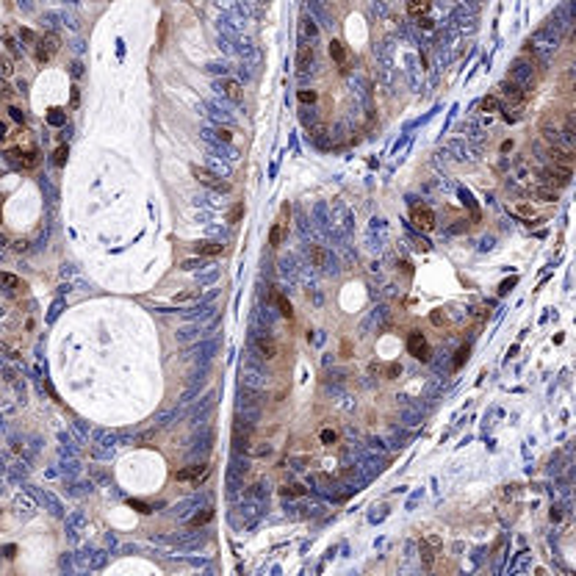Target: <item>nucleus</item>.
I'll list each match as a JSON object with an SVG mask.
<instances>
[{"label":"nucleus","instance_id":"nucleus-1","mask_svg":"<svg viewBox=\"0 0 576 576\" xmlns=\"http://www.w3.org/2000/svg\"><path fill=\"white\" fill-rule=\"evenodd\" d=\"M527 47L532 50L537 58H546L548 53H554V50H557V36L548 34V28H540L537 34H532L527 39Z\"/></svg>","mask_w":576,"mask_h":576},{"label":"nucleus","instance_id":"nucleus-2","mask_svg":"<svg viewBox=\"0 0 576 576\" xmlns=\"http://www.w3.org/2000/svg\"><path fill=\"white\" fill-rule=\"evenodd\" d=\"M510 81H513V83H518L521 89L527 91V86H532V83H535L532 64H529L527 58H515L513 67H510Z\"/></svg>","mask_w":576,"mask_h":576},{"label":"nucleus","instance_id":"nucleus-3","mask_svg":"<svg viewBox=\"0 0 576 576\" xmlns=\"http://www.w3.org/2000/svg\"><path fill=\"white\" fill-rule=\"evenodd\" d=\"M191 175H194V180H197V183H203V186H208V189L219 191V194H227V191H230V183L222 180L219 175H213V172H208V169H203V166H191Z\"/></svg>","mask_w":576,"mask_h":576},{"label":"nucleus","instance_id":"nucleus-4","mask_svg":"<svg viewBox=\"0 0 576 576\" xmlns=\"http://www.w3.org/2000/svg\"><path fill=\"white\" fill-rule=\"evenodd\" d=\"M6 158L14 164V166H20V169H34L36 164H39V150H36V147H31V150L11 147L6 153Z\"/></svg>","mask_w":576,"mask_h":576},{"label":"nucleus","instance_id":"nucleus-5","mask_svg":"<svg viewBox=\"0 0 576 576\" xmlns=\"http://www.w3.org/2000/svg\"><path fill=\"white\" fill-rule=\"evenodd\" d=\"M58 47H61V39H58L56 34L42 36V39H39V44H36V61H39V64H47L50 58L58 53Z\"/></svg>","mask_w":576,"mask_h":576},{"label":"nucleus","instance_id":"nucleus-6","mask_svg":"<svg viewBox=\"0 0 576 576\" xmlns=\"http://www.w3.org/2000/svg\"><path fill=\"white\" fill-rule=\"evenodd\" d=\"M540 175H543V180H546L548 186H554V189H562V186H568L571 183V169L560 166V164H554L551 169H543Z\"/></svg>","mask_w":576,"mask_h":576},{"label":"nucleus","instance_id":"nucleus-7","mask_svg":"<svg viewBox=\"0 0 576 576\" xmlns=\"http://www.w3.org/2000/svg\"><path fill=\"white\" fill-rule=\"evenodd\" d=\"M408 352L418 360H429V346H427V338L421 335L418 330H413L408 335Z\"/></svg>","mask_w":576,"mask_h":576},{"label":"nucleus","instance_id":"nucleus-8","mask_svg":"<svg viewBox=\"0 0 576 576\" xmlns=\"http://www.w3.org/2000/svg\"><path fill=\"white\" fill-rule=\"evenodd\" d=\"M499 94L510 103V106H524V100H527V91L521 89L518 83H513V81H504V83L499 86Z\"/></svg>","mask_w":576,"mask_h":576},{"label":"nucleus","instance_id":"nucleus-9","mask_svg":"<svg viewBox=\"0 0 576 576\" xmlns=\"http://www.w3.org/2000/svg\"><path fill=\"white\" fill-rule=\"evenodd\" d=\"M413 225L418 227V230L429 233L432 227H435V213L429 211L427 205H413Z\"/></svg>","mask_w":576,"mask_h":576},{"label":"nucleus","instance_id":"nucleus-10","mask_svg":"<svg viewBox=\"0 0 576 576\" xmlns=\"http://www.w3.org/2000/svg\"><path fill=\"white\" fill-rule=\"evenodd\" d=\"M219 89H222V94H225V97H230L233 103H241V97H244V91H241V83H239V81H230V78L219 81Z\"/></svg>","mask_w":576,"mask_h":576},{"label":"nucleus","instance_id":"nucleus-11","mask_svg":"<svg viewBox=\"0 0 576 576\" xmlns=\"http://www.w3.org/2000/svg\"><path fill=\"white\" fill-rule=\"evenodd\" d=\"M313 58H316V50H313V44H299V53H296V70L305 72L310 64H313Z\"/></svg>","mask_w":576,"mask_h":576},{"label":"nucleus","instance_id":"nucleus-12","mask_svg":"<svg viewBox=\"0 0 576 576\" xmlns=\"http://www.w3.org/2000/svg\"><path fill=\"white\" fill-rule=\"evenodd\" d=\"M205 474H208V465H191V468H186V471H177L175 477L180 479V482H197V479H203Z\"/></svg>","mask_w":576,"mask_h":576},{"label":"nucleus","instance_id":"nucleus-13","mask_svg":"<svg viewBox=\"0 0 576 576\" xmlns=\"http://www.w3.org/2000/svg\"><path fill=\"white\" fill-rule=\"evenodd\" d=\"M330 58L338 64V67H346V61H349L346 44H344V42H338V39H332V42H330Z\"/></svg>","mask_w":576,"mask_h":576},{"label":"nucleus","instance_id":"nucleus-14","mask_svg":"<svg viewBox=\"0 0 576 576\" xmlns=\"http://www.w3.org/2000/svg\"><path fill=\"white\" fill-rule=\"evenodd\" d=\"M255 344H258V352H260V355H263L266 360L277 358V344H274V338H272V335H260L258 341H255Z\"/></svg>","mask_w":576,"mask_h":576},{"label":"nucleus","instance_id":"nucleus-15","mask_svg":"<svg viewBox=\"0 0 576 576\" xmlns=\"http://www.w3.org/2000/svg\"><path fill=\"white\" fill-rule=\"evenodd\" d=\"M548 155L554 158V164H560V166H568L571 169V164H574V153L571 150H565V147H548Z\"/></svg>","mask_w":576,"mask_h":576},{"label":"nucleus","instance_id":"nucleus-16","mask_svg":"<svg viewBox=\"0 0 576 576\" xmlns=\"http://www.w3.org/2000/svg\"><path fill=\"white\" fill-rule=\"evenodd\" d=\"M194 249H197V255H208V258H211V255H222V252H225V247L216 244V241H200Z\"/></svg>","mask_w":576,"mask_h":576},{"label":"nucleus","instance_id":"nucleus-17","mask_svg":"<svg viewBox=\"0 0 576 576\" xmlns=\"http://www.w3.org/2000/svg\"><path fill=\"white\" fill-rule=\"evenodd\" d=\"M0 288H6V291H17V288H25V286H22V280L17 277V274L0 272Z\"/></svg>","mask_w":576,"mask_h":576},{"label":"nucleus","instance_id":"nucleus-18","mask_svg":"<svg viewBox=\"0 0 576 576\" xmlns=\"http://www.w3.org/2000/svg\"><path fill=\"white\" fill-rule=\"evenodd\" d=\"M429 6H432V0H408V14L421 17L429 11Z\"/></svg>","mask_w":576,"mask_h":576},{"label":"nucleus","instance_id":"nucleus-19","mask_svg":"<svg viewBox=\"0 0 576 576\" xmlns=\"http://www.w3.org/2000/svg\"><path fill=\"white\" fill-rule=\"evenodd\" d=\"M535 197L543 200V203H557L560 200V191L554 186H540V189H535Z\"/></svg>","mask_w":576,"mask_h":576},{"label":"nucleus","instance_id":"nucleus-20","mask_svg":"<svg viewBox=\"0 0 576 576\" xmlns=\"http://www.w3.org/2000/svg\"><path fill=\"white\" fill-rule=\"evenodd\" d=\"M310 258H313V266H327V249L319 244H310Z\"/></svg>","mask_w":576,"mask_h":576},{"label":"nucleus","instance_id":"nucleus-21","mask_svg":"<svg viewBox=\"0 0 576 576\" xmlns=\"http://www.w3.org/2000/svg\"><path fill=\"white\" fill-rule=\"evenodd\" d=\"M197 299H200V291L194 288V291H180V294H175L172 302L175 305H191V302H197Z\"/></svg>","mask_w":576,"mask_h":576},{"label":"nucleus","instance_id":"nucleus-22","mask_svg":"<svg viewBox=\"0 0 576 576\" xmlns=\"http://www.w3.org/2000/svg\"><path fill=\"white\" fill-rule=\"evenodd\" d=\"M274 302H277V308H280V313L286 319H294V308H291V302H288L283 294H274Z\"/></svg>","mask_w":576,"mask_h":576},{"label":"nucleus","instance_id":"nucleus-23","mask_svg":"<svg viewBox=\"0 0 576 576\" xmlns=\"http://www.w3.org/2000/svg\"><path fill=\"white\" fill-rule=\"evenodd\" d=\"M280 493L286 496V499H299V496H305V493H308V488H305V485H286Z\"/></svg>","mask_w":576,"mask_h":576},{"label":"nucleus","instance_id":"nucleus-24","mask_svg":"<svg viewBox=\"0 0 576 576\" xmlns=\"http://www.w3.org/2000/svg\"><path fill=\"white\" fill-rule=\"evenodd\" d=\"M67 155H70V147H67V144H58L56 153H53V164H56V166H64V164H67Z\"/></svg>","mask_w":576,"mask_h":576},{"label":"nucleus","instance_id":"nucleus-25","mask_svg":"<svg viewBox=\"0 0 576 576\" xmlns=\"http://www.w3.org/2000/svg\"><path fill=\"white\" fill-rule=\"evenodd\" d=\"M211 518H213V510H211V507H208L205 513L194 515V518L189 521V527H194V529H197V527H203V524H208V521H211Z\"/></svg>","mask_w":576,"mask_h":576},{"label":"nucleus","instance_id":"nucleus-26","mask_svg":"<svg viewBox=\"0 0 576 576\" xmlns=\"http://www.w3.org/2000/svg\"><path fill=\"white\" fill-rule=\"evenodd\" d=\"M296 100L305 103V106H313V103H316V91H313V89H299V91H296Z\"/></svg>","mask_w":576,"mask_h":576},{"label":"nucleus","instance_id":"nucleus-27","mask_svg":"<svg viewBox=\"0 0 576 576\" xmlns=\"http://www.w3.org/2000/svg\"><path fill=\"white\" fill-rule=\"evenodd\" d=\"M11 75H14V61L0 56V78H11Z\"/></svg>","mask_w":576,"mask_h":576},{"label":"nucleus","instance_id":"nucleus-28","mask_svg":"<svg viewBox=\"0 0 576 576\" xmlns=\"http://www.w3.org/2000/svg\"><path fill=\"white\" fill-rule=\"evenodd\" d=\"M418 548H421V560H424V568H432V548H429V543L427 540H421L418 543Z\"/></svg>","mask_w":576,"mask_h":576},{"label":"nucleus","instance_id":"nucleus-29","mask_svg":"<svg viewBox=\"0 0 576 576\" xmlns=\"http://www.w3.org/2000/svg\"><path fill=\"white\" fill-rule=\"evenodd\" d=\"M465 360H468V346H460V349H457V358H454V363H452V369H454V371H457V369H463V363H465Z\"/></svg>","mask_w":576,"mask_h":576},{"label":"nucleus","instance_id":"nucleus-30","mask_svg":"<svg viewBox=\"0 0 576 576\" xmlns=\"http://www.w3.org/2000/svg\"><path fill=\"white\" fill-rule=\"evenodd\" d=\"M499 108H501V103H499L496 94H491V97L482 100V111H499Z\"/></svg>","mask_w":576,"mask_h":576},{"label":"nucleus","instance_id":"nucleus-31","mask_svg":"<svg viewBox=\"0 0 576 576\" xmlns=\"http://www.w3.org/2000/svg\"><path fill=\"white\" fill-rule=\"evenodd\" d=\"M280 241H283V227L274 225L272 230H269V244H272V247H280Z\"/></svg>","mask_w":576,"mask_h":576},{"label":"nucleus","instance_id":"nucleus-32","mask_svg":"<svg viewBox=\"0 0 576 576\" xmlns=\"http://www.w3.org/2000/svg\"><path fill=\"white\" fill-rule=\"evenodd\" d=\"M0 97H3V100H14V89H11L6 81H0Z\"/></svg>","mask_w":576,"mask_h":576},{"label":"nucleus","instance_id":"nucleus-33","mask_svg":"<svg viewBox=\"0 0 576 576\" xmlns=\"http://www.w3.org/2000/svg\"><path fill=\"white\" fill-rule=\"evenodd\" d=\"M241 216H244V205H233V211H230V216H227V219H230V222H239V219Z\"/></svg>","mask_w":576,"mask_h":576},{"label":"nucleus","instance_id":"nucleus-34","mask_svg":"<svg viewBox=\"0 0 576 576\" xmlns=\"http://www.w3.org/2000/svg\"><path fill=\"white\" fill-rule=\"evenodd\" d=\"M302 28H305V34H308L310 39H313V36L319 34V28H316V25H313V20H302Z\"/></svg>","mask_w":576,"mask_h":576},{"label":"nucleus","instance_id":"nucleus-35","mask_svg":"<svg viewBox=\"0 0 576 576\" xmlns=\"http://www.w3.org/2000/svg\"><path fill=\"white\" fill-rule=\"evenodd\" d=\"M8 114H11V120H14V122H20V125H25V114H22L20 108H14V106H11V108H8Z\"/></svg>","mask_w":576,"mask_h":576},{"label":"nucleus","instance_id":"nucleus-36","mask_svg":"<svg viewBox=\"0 0 576 576\" xmlns=\"http://www.w3.org/2000/svg\"><path fill=\"white\" fill-rule=\"evenodd\" d=\"M335 441H338V435L332 432V429H324V432H322V443H327V446H330V443H335Z\"/></svg>","mask_w":576,"mask_h":576},{"label":"nucleus","instance_id":"nucleus-37","mask_svg":"<svg viewBox=\"0 0 576 576\" xmlns=\"http://www.w3.org/2000/svg\"><path fill=\"white\" fill-rule=\"evenodd\" d=\"M20 39H22V42H36V34H34V31H28V28H22L20 31Z\"/></svg>","mask_w":576,"mask_h":576},{"label":"nucleus","instance_id":"nucleus-38","mask_svg":"<svg viewBox=\"0 0 576 576\" xmlns=\"http://www.w3.org/2000/svg\"><path fill=\"white\" fill-rule=\"evenodd\" d=\"M402 371V366L399 363H388V369H385V377H396V374Z\"/></svg>","mask_w":576,"mask_h":576},{"label":"nucleus","instance_id":"nucleus-39","mask_svg":"<svg viewBox=\"0 0 576 576\" xmlns=\"http://www.w3.org/2000/svg\"><path fill=\"white\" fill-rule=\"evenodd\" d=\"M429 319H432V324H446V316H443L441 310H432V316Z\"/></svg>","mask_w":576,"mask_h":576},{"label":"nucleus","instance_id":"nucleus-40","mask_svg":"<svg viewBox=\"0 0 576 576\" xmlns=\"http://www.w3.org/2000/svg\"><path fill=\"white\" fill-rule=\"evenodd\" d=\"M216 136H219V139H222V141H230V139H233V133H230V130H227V127H219V130H216Z\"/></svg>","mask_w":576,"mask_h":576},{"label":"nucleus","instance_id":"nucleus-41","mask_svg":"<svg viewBox=\"0 0 576 576\" xmlns=\"http://www.w3.org/2000/svg\"><path fill=\"white\" fill-rule=\"evenodd\" d=\"M548 518L554 521V524H560V521H562V510H560V507H554V510L548 513Z\"/></svg>","mask_w":576,"mask_h":576},{"label":"nucleus","instance_id":"nucleus-42","mask_svg":"<svg viewBox=\"0 0 576 576\" xmlns=\"http://www.w3.org/2000/svg\"><path fill=\"white\" fill-rule=\"evenodd\" d=\"M3 42H6V47L11 50V53H14V56H17V53H20V50H17V44H14V39H11V36H3Z\"/></svg>","mask_w":576,"mask_h":576},{"label":"nucleus","instance_id":"nucleus-43","mask_svg":"<svg viewBox=\"0 0 576 576\" xmlns=\"http://www.w3.org/2000/svg\"><path fill=\"white\" fill-rule=\"evenodd\" d=\"M515 211H518L521 216H532V213H535L532 208H529V205H518V208H515Z\"/></svg>","mask_w":576,"mask_h":576},{"label":"nucleus","instance_id":"nucleus-44","mask_svg":"<svg viewBox=\"0 0 576 576\" xmlns=\"http://www.w3.org/2000/svg\"><path fill=\"white\" fill-rule=\"evenodd\" d=\"M50 122H53V125H61V122H64V114L53 111V114H50Z\"/></svg>","mask_w":576,"mask_h":576},{"label":"nucleus","instance_id":"nucleus-45","mask_svg":"<svg viewBox=\"0 0 576 576\" xmlns=\"http://www.w3.org/2000/svg\"><path fill=\"white\" fill-rule=\"evenodd\" d=\"M130 504H133V507H136V510H141V513H150V507H147V504H144V501H130Z\"/></svg>","mask_w":576,"mask_h":576},{"label":"nucleus","instance_id":"nucleus-46","mask_svg":"<svg viewBox=\"0 0 576 576\" xmlns=\"http://www.w3.org/2000/svg\"><path fill=\"white\" fill-rule=\"evenodd\" d=\"M14 249H17V252H25V249H28V241H17V244H14Z\"/></svg>","mask_w":576,"mask_h":576},{"label":"nucleus","instance_id":"nucleus-47","mask_svg":"<svg viewBox=\"0 0 576 576\" xmlns=\"http://www.w3.org/2000/svg\"><path fill=\"white\" fill-rule=\"evenodd\" d=\"M78 100H81V91H78V89H72V108L78 106Z\"/></svg>","mask_w":576,"mask_h":576},{"label":"nucleus","instance_id":"nucleus-48","mask_svg":"<svg viewBox=\"0 0 576 576\" xmlns=\"http://www.w3.org/2000/svg\"><path fill=\"white\" fill-rule=\"evenodd\" d=\"M421 28H424V31H432V20H427V17H424V20H421Z\"/></svg>","mask_w":576,"mask_h":576},{"label":"nucleus","instance_id":"nucleus-49","mask_svg":"<svg viewBox=\"0 0 576 576\" xmlns=\"http://www.w3.org/2000/svg\"><path fill=\"white\" fill-rule=\"evenodd\" d=\"M6 136H8V133H6V125H3V122H0V141L6 139Z\"/></svg>","mask_w":576,"mask_h":576}]
</instances>
